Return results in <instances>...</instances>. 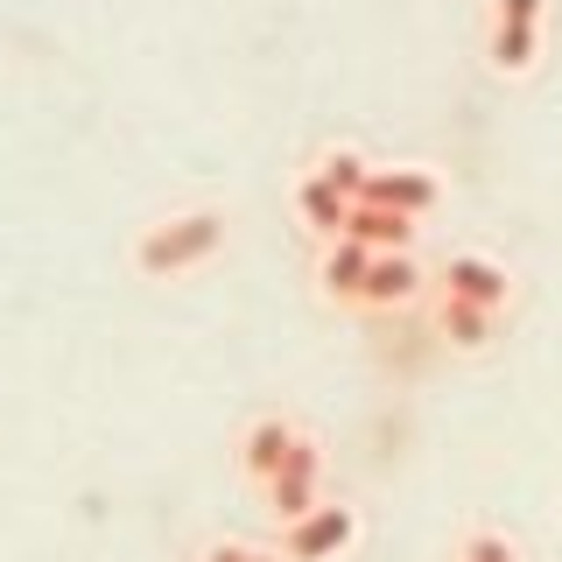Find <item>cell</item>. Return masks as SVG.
Instances as JSON below:
<instances>
[{
	"label": "cell",
	"instance_id": "1",
	"mask_svg": "<svg viewBox=\"0 0 562 562\" xmlns=\"http://www.w3.org/2000/svg\"><path fill=\"white\" fill-rule=\"evenodd\" d=\"M225 246V218L218 211H183V218H162V225H148V239L134 246V268L140 274H183V268H204L211 254Z\"/></svg>",
	"mask_w": 562,
	"mask_h": 562
},
{
	"label": "cell",
	"instance_id": "2",
	"mask_svg": "<svg viewBox=\"0 0 562 562\" xmlns=\"http://www.w3.org/2000/svg\"><path fill=\"white\" fill-rule=\"evenodd\" d=\"M541 49V0H499V29H492V64L527 70Z\"/></svg>",
	"mask_w": 562,
	"mask_h": 562
},
{
	"label": "cell",
	"instance_id": "3",
	"mask_svg": "<svg viewBox=\"0 0 562 562\" xmlns=\"http://www.w3.org/2000/svg\"><path fill=\"white\" fill-rule=\"evenodd\" d=\"M316 471H324L316 443H303V436H295L289 464H281L274 479H268V492H274V514H281V520H303V514H316Z\"/></svg>",
	"mask_w": 562,
	"mask_h": 562
},
{
	"label": "cell",
	"instance_id": "4",
	"mask_svg": "<svg viewBox=\"0 0 562 562\" xmlns=\"http://www.w3.org/2000/svg\"><path fill=\"white\" fill-rule=\"evenodd\" d=\"M351 541V506H316V514L289 520V562H330Z\"/></svg>",
	"mask_w": 562,
	"mask_h": 562
},
{
	"label": "cell",
	"instance_id": "5",
	"mask_svg": "<svg viewBox=\"0 0 562 562\" xmlns=\"http://www.w3.org/2000/svg\"><path fill=\"white\" fill-rule=\"evenodd\" d=\"M436 198H443V183L422 169H386V176H366L359 204H380V211H401V218H415V211H429Z\"/></svg>",
	"mask_w": 562,
	"mask_h": 562
},
{
	"label": "cell",
	"instance_id": "6",
	"mask_svg": "<svg viewBox=\"0 0 562 562\" xmlns=\"http://www.w3.org/2000/svg\"><path fill=\"white\" fill-rule=\"evenodd\" d=\"M443 289H450V303H471V310H485V316L506 303V274L492 268V260H450Z\"/></svg>",
	"mask_w": 562,
	"mask_h": 562
},
{
	"label": "cell",
	"instance_id": "7",
	"mask_svg": "<svg viewBox=\"0 0 562 562\" xmlns=\"http://www.w3.org/2000/svg\"><path fill=\"white\" fill-rule=\"evenodd\" d=\"M289 450H295V429H289V422H260V429H246V450H239L246 479H260V485H268L274 471L289 464Z\"/></svg>",
	"mask_w": 562,
	"mask_h": 562
},
{
	"label": "cell",
	"instance_id": "8",
	"mask_svg": "<svg viewBox=\"0 0 562 562\" xmlns=\"http://www.w3.org/2000/svg\"><path fill=\"white\" fill-rule=\"evenodd\" d=\"M295 211L316 225V233H330V239H345V218H351V198L345 190H330L324 176H310L303 190H295Z\"/></svg>",
	"mask_w": 562,
	"mask_h": 562
},
{
	"label": "cell",
	"instance_id": "9",
	"mask_svg": "<svg viewBox=\"0 0 562 562\" xmlns=\"http://www.w3.org/2000/svg\"><path fill=\"white\" fill-rule=\"evenodd\" d=\"M415 281L422 274L401 254H373V268H366V281H359V303H408Z\"/></svg>",
	"mask_w": 562,
	"mask_h": 562
},
{
	"label": "cell",
	"instance_id": "10",
	"mask_svg": "<svg viewBox=\"0 0 562 562\" xmlns=\"http://www.w3.org/2000/svg\"><path fill=\"white\" fill-rule=\"evenodd\" d=\"M366 268H373V246L338 239V246H330V260H324V289H330V295H345V303H359V281H366Z\"/></svg>",
	"mask_w": 562,
	"mask_h": 562
},
{
	"label": "cell",
	"instance_id": "11",
	"mask_svg": "<svg viewBox=\"0 0 562 562\" xmlns=\"http://www.w3.org/2000/svg\"><path fill=\"white\" fill-rule=\"evenodd\" d=\"M316 176H324L330 190H345V198L359 204V190H366V162H359V155H345V148H338V155H324V169H316Z\"/></svg>",
	"mask_w": 562,
	"mask_h": 562
},
{
	"label": "cell",
	"instance_id": "12",
	"mask_svg": "<svg viewBox=\"0 0 562 562\" xmlns=\"http://www.w3.org/2000/svg\"><path fill=\"white\" fill-rule=\"evenodd\" d=\"M443 338H450V345H485V310L443 303Z\"/></svg>",
	"mask_w": 562,
	"mask_h": 562
},
{
	"label": "cell",
	"instance_id": "13",
	"mask_svg": "<svg viewBox=\"0 0 562 562\" xmlns=\"http://www.w3.org/2000/svg\"><path fill=\"white\" fill-rule=\"evenodd\" d=\"M464 562H514V555H506V541L479 535V541H471V549H464Z\"/></svg>",
	"mask_w": 562,
	"mask_h": 562
},
{
	"label": "cell",
	"instance_id": "14",
	"mask_svg": "<svg viewBox=\"0 0 562 562\" xmlns=\"http://www.w3.org/2000/svg\"><path fill=\"white\" fill-rule=\"evenodd\" d=\"M204 562H246V549H211Z\"/></svg>",
	"mask_w": 562,
	"mask_h": 562
},
{
	"label": "cell",
	"instance_id": "15",
	"mask_svg": "<svg viewBox=\"0 0 562 562\" xmlns=\"http://www.w3.org/2000/svg\"><path fill=\"white\" fill-rule=\"evenodd\" d=\"M246 562H274V555H246Z\"/></svg>",
	"mask_w": 562,
	"mask_h": 562
}]
</instances>
